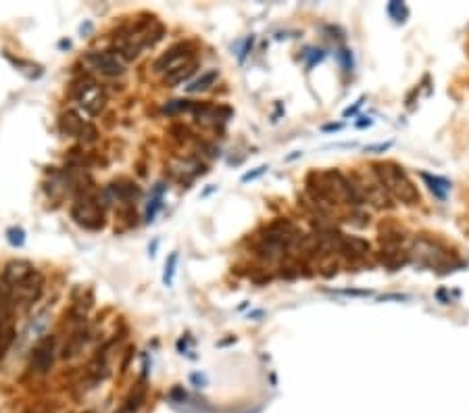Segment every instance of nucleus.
<instances>
[{"mask_svg":"<svg viewBox=\"0 0 469 413\" xmlns=\"http://www.w3.org/2000/svg\"><path fill=\"white\" fill-rule=\"evenodd\" d=\"M421 180L430 186V190L438 196V198H447V194L451 192V182L447 177L440 175H430V173H421Z\"/></svg>","mask_w":469,"mask_h":413,"instance_id":"ddd939ff","label":"nucleus"},{"mask_svg":"<svg viewBox=\"0 0 469 413\" xmlns=\"http://www.w3.org/2000/svg\"><path fill=\"white\" fill-rule=\"evenodd\" d=\"M196 61H192V63H188V65H184V67H179V69H175L173 74H167L165 76V80L163 83L167 86V88H175V86H179L182 82H186V80H190V76L196 72Z\"/></svg>","mask_w":469,"mask_h":413,"instance_id":"4468645a","label":"nucleus"},{"mask_svg":"<svg viewBox=\"0 0 469 413\" xmlns=\"http://www.w3.org/2000/svg\"><path fill=\"white\" fill-rule=\"evenodd\" d=\"M55 363V336H44L42 340L36 342L34 351H32V370L38 374H46L50 372Z\"/></svg>","mask_w":469,"mask_h":413,"instance_id":"6e6552de","label":"nucleus"},{"mask_svg":"<svg viewBox=\"0 0 469 413\" xmlns=\"http://www.w3.org/2000/svg\"><path fill=\"white\" fill-rule=\"evenodd\" d=\"M374 173H376L378 182L382 184V188L390 196H394L396 201H400L405 205H417L419 203V192L413 186V182L407 177L402 167L394 165V163H376Z\"/></svg>","mask_w":469,"mask_h":413,"instance_id":"f03ea898","label":"nucleus"},{"mask_svg":"<svg viewBox=\"0 0 469 413\" xmlns=\"http://www.w3.org/2000/svg\"><path fill=\"white\" fill-rule=\"evenodd\" d=\"M74 98L79 107L88 113V115H100V111L107 104V94L102 90V86H98L92 80H83L74 88Z\"/></svg>","mask_w":469,"mask_h":413,"instance_id":"39448f33","label":"nucleus"},{"mask_svg":"<svg viewBox=\"0 0 469 413\" xmlns=\"http://www.w3.org/2000/svg\"><path fill=\"white\" fill-rule=\"evenodd\" d=\"M165 27L158 25L155 19L149 21H140L128 29H123L117 38H115V50L123 61H134L140 57V53L144 48L155 46L156 42L163 38Z\"/></svg>","mask_w":469,"mask_h":413,"instance_id":"f257e3e1","label":"nucleus"},{"mask_svg":"<svg viewBox=\"0 0 469 413\" xmlns=\"http://www.w3.org/2000/svg\"><path fill=\"white\" fill-rule=\"evenodd\" d=\"M13 340H15V330H13V326H11V324L0 322V361H2L4 353L11 348Z\"/></svg>","mask_w":469,"mask_h":413,"instance_id":"a211bd4d","label":"nucleus"},{"mask_svg":"<svg viewBox=\"0 0 469 413\" xmlns=\"http://www.w3.org/2000/svg\"><path fill=\"white\" fill-rule=\"evenodd\" d=\"M86 340H88V332L83 330V328H79L78 332H74V336H72V338L65 342V346H63V359H72V357H76L79 351L83 348Z\"/></svg>","mask_w":469,"mask_h":413,"instance_id":"2eb2a0df","label":"nucleus"},{"mask_svg":"<svg viewBox=\"0 0 469 413\" xmlns=\"http://www.w3.org/2000/svg\"><path fill=\"white\" fill-rule=\"evenodd\" d=\"M336 57H338L340 65L344 67V72H348V69L353 67V57H351V53H348L346 48H340V50L336 53Z\"/></svg>","mask_w":469,"mask_h":413,"instance_id":"b1692460","label":"nucleus"},{"mask_svg":"<svg viewBox=\"0 0 469 413\" xmlns=\"http://www.w3.org/2000/svg\"><path fill=\"white\" fill-rule=\"evenodd\" d=\"M413 255H415L417 263H421L426 267H436V269L447 267L453 261V255L447 248H442L432 241H417L413 247Z\"/></svg>","mask_w":469,"mask_h":413,"instance_id":"423d86ee","label":"nucleus"},{"mask_svg":"<svg viewBox=\"0 0 469 413\" xmlns=\"http://www.w3.org/2000/svg\"><path fill=\"white\" fill-rule=\"evenodd\" d=\"M388 13H390L392 17H394V21H405V17L409 15V8L402 4V2H390L388 4Z\"/></svg>","mask_w":469,"mask_h":413,"instance_id":"5701e85b","label":"nucleus"},{"mask_svg":"<svg viewBox=\"0 0 469 413\" xmlns=\"http://www.w3.org/2000/svg\"><path fill=\"white\" fill-rule=\"evenodd\" d=\"M338 294H344V297H369L372 292L369 290H338Z\"/></svg>","mask_w":469,"mask_h":413,"instance_id":"bb28decb","label":"nucleus"},{"mask_svg":"<svg viewBox=\"0 0 469 413\" xmlns=\"http://www.w3.org/2000/svg\"><path fill=\"white\" fill-rule=\"evenodd\" d=\"M217 78H219V74H217V69H211V72H205L198 80H194V82L190 83L188 88H186V92L188 94H196V92H205V90H209L213 83L217 82Z\"/></svg>","mask_w":469,"mask_h":413,"instance_id":"dca6fc26","label":"nucleus"},{"mask_svg":"<svg viewBox=\"0 0 469 413\" xmlns=\"http://www.w3.org/2000/svg\"><path fill=\"white\" fill-rule=\"evenodd\" d=\"M392 147V142H384V144H374V147H367L365 153H384Z\"/></svg>","mask_w":469,"mask_h":413,"instance_id":"cd10ccee","label":"nucleus"},{"mask_svg":"<svg viewBox=\"0 0 469 413\" xmlns=\"http://www.w3.org/2000/svg\"><path fill=\"white\" fill-rule=\"evenodd\" d=\"M44 276L36 269L29 278H25L21 284H17V286H13V288H8V292H11V301H13V305L15 307H32L40 297H42V292H44Z\"/></svg>","mask_w":469,"mask_h":413,"instance_id":"20e7f679","label":"nucleus"},{"mask_svg":"<svg viewBox=\"0 0 469 413\" xmlns=\"http://www.w3.org/2000/svg\"><path fill=\"white\" fill-rule=\"evenodd\" d=\"M163 190H165V188H163V184H158V188L155 190V196H153V201H151V205H149V211H147V219H149V222H153V217L156 215V211H158V209H161V205H163V203H161Z\"/></svg>","mask_w":469,"mask_h":413,"instance_id":"4be33fe9","label":"nucleus"},{"mask_svg":"<svg viewBox=\"0 0 469 413\" xmlns=\"http://www.w3.org/2000/svg\"><path fill=\"white\" fill-rule=\"evenodd\" d=\"M88 61L94 65L96 72H100L102 76H109V78H115V76H121L125 72V61L111 53V50H102V53H92L88 57Z\"/></svg>","mask_w":469,"mask_h":413,"instance_id":"1a4fd4ad","label":"nucleus"},{"mask_svg":"<svg viewBox=\"0 0 469 413\" xmlns=\"http://www.w3.org/2000/svg\"><path fill=\"white\" fill-rule=\"evenodd\" d=\"M6 241L13 247H23L25 245V232H23V228H8L6 230Z\"/></svg>","mask_w":469,"mask_h":413,"instance_id":"412c9836","label":"nucleus"},{"mask_svg":"<svg viewBox=\"0 0 469 413\" xmlns=\"http://www.w3.org/2000/svg\"><path fill=\"white\" fill-rule=\"evenodd\" d=\"M265 171H267V165L257 167L254 171H248V173H244V175H242V182H250V180H257V177H259V175H263Z\"/></svg>","mask_w":469,"mask_h":413,"instance_id":"a878e982","label":"nucleus"},{"mask_svg":"<svg viewBox=\"0 0 469 413\" xmlns=\"http://www.w3.org/2000/svg\"><path fill=\"white\" fill-rule=\"evenodd\" d=\"M192 109H194V104H192L190 100H184V98L169 100V102L163 107V111H165L167 115H177V113H182V111H192Z\"/></svg>","mask_w":469,"mask_h":413,"instance_id":"6ab92c4d","label":"nucleus"},{"mask_svg":"<svg viewBox=\"0 0 469 413\" xmlns=\"http://www.w3.org/2000/svg\"><path fill=\"white\" fill-rule=\"evenodd\" d=\"M192 61H196V57H194V50L188 46V44H184V42H179V44H175V46H171L165 55H161L158 59H156L155 63V72L158 74H173L175 69H179V67H184V65H188V63H192Z\"/></svg>","mask_w":469,"mask_h":413,"instance_id":"0eeeda50","label":"nucleus"},{"mask_svg":"<svg viewBox=\"0 0 469 413\" xmlns=\"http://www.w3.org/2000/svg\"><path fill=\"white\" fill-rule=\"evenodd\" d=\"M83 126H86V121L79 117L78 111H67V113H63L61 119H59V130H61V134H63V136H69V138H79Z\"/></svg>","mask_w":469,"mask_h":413,"instance_id":"f8f14e48","label":"nucleus"},{"mask_svg":"<svg viewBox=\"0 0 469 413\" xmlns=\"http://www.w3.org/2000/svg\"><path fill=\"white\" fill-rule=\"evenodd\" d=\"M175 267H177V252H171L167 263H165V273H163V282L165 286L173 284V276H175Z\"/></svg>","mask_w":469,"mask_h":413,"instance_id":"aec40b11","label":"nucleus"},{"mask_svg":"<svg viewBox=\"0 0 469 413\" xmlns=\"http://www.w3.org/2000/svg\"><path fill=\"white\" fill-rule=\"evenodd\" d=\"M34 271H36V267H34L32 261H27V259H11L4 265V269H2V282L8 288H13V286L21 284L25 278H29Z\"/></svg>","mask_w":469,"mask_h":413,"instance_id":"9d476101","label":"nucleus"},{"mask_svg":"<svg viewBox=\"0 0 469 413\" xmlns=\"http://www.w3.org/2000/svg\"><path fill=\"white\" fill-rule=\"evenodd\" d=\"M79 138H81L83 142H94V140H96V128H94L92 123H86L83 130H81V134H79Z\"/></svg>","mask_w":469,"mask_h":413,"instance_id":"393cba45","label":"nucleus"},{"mask_svg":"<svg viewBox=\"0 0 469 413\" xmlns=\"http://www.w3.org/2000/svg\"><path fill=\"white\" fill-rule=\"evenodd\" d=\"M340 250H344L346 255H365L369 252V243L361 241V238H355V236H342V247Z\"/></svg>","mask_w":469,"mask_h":413,"instance_id":"f3484780","label":"nucleus"},{"mask_svg":"<svg viewBox=\"0 0 469 413\" xmlns=\"http://www.w3.org/2000/svg\"><path fill=\"white\" fill-rule=\"evenodd\" d=\"M363 100H365V98H359V100H357V102H355V104H353V107H348V109H346V111H344V117H348V115H355V113H357V111H359V109H361V104H363Z\"/></svg>","mask_w":469,"mask_h":413,"instance_id":"c85d7f7f","label":"nucleus"},{"mask_svg":"<svg viewBox=\"0 0 469 413\" xmlns=\"http://www.w3.org/2000/svg\"><path fill=\"white\" fill-rule=\"evenodd\" d=\"M72 217L76 219V224L86 228V230H102L104 228V211L100 209V205L94 201V196L83 194L78 198L72 207Z\"/></svg>","mask_w":469,"mask_h":413,"instance_id":"7ed1b4c3","label":"nucleus"},{"mask_svg":"<svg viewBox=\"0 0 469 413\" xmlns=\"http://www.w3.org/2000/svg\"><path fill=\"white\" fill-rule=\"evenodd\" d=\"M109 194L117 201H123V203H130L134 198L140 196V188L130 182V180H115L111 186H109Z\"/></svg>","mask_w":469,"mask_h":413,"instance_id":"9b49d317","label":"nucleus"}]
</instances>
